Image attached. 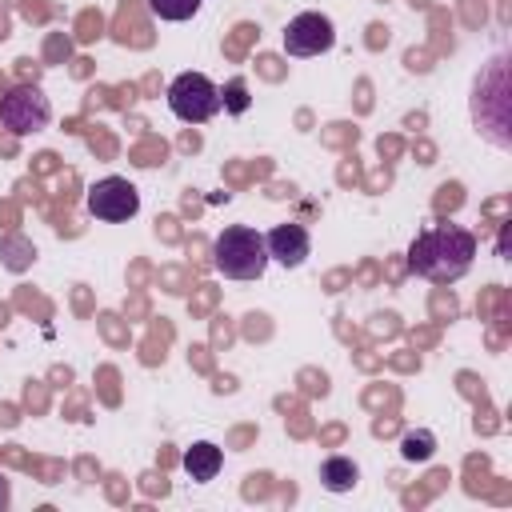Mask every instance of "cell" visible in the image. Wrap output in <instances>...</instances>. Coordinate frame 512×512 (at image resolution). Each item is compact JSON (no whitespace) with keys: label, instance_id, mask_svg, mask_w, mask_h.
Instances as JSON below:
<instances>
[{"label":"cell","instance_id":"cell-2","mask_svg":"<svg viewBox=\"0 0 512 512\" xmlns=\"http://www.w3.org/2000/svg\"><path fill=\"white\" fill-rule=\"evenodd\" d=\"M212 264L220 276L228 280H260L264 268H268V248H264V236L248 224H232L216 236L212 244Z\"/></svg>","mask_w":512,"mask_h":512},{"label":"cell","instance_id":"cell-6","mask_svg":"<svg viewBox=\"0 0 512 512\" xmlns=\"http://www.w3.org/2000/svg\"><path fill=\"white\" fill-rule=\"evenodd\" d=\"M336 44V28L324 12H300L284 28V52L288 56H320Z\"/></svg>","mask_w":512,"mask_h":512},{"label":"cell","instance_id":"cell-9","mask_svg":"<svg viewBox=\"0 0 512 512\" xmlns=\"http://www.w3.org/2000/svg\"><path fill=\"white\" fill-rule=\"evenodd\" d=\"M356 480H360V468H356V460H348V456H328V460L320 464V484H324L328 492H352Z\"/></svg>","mask_w":512,"mask_h":512},{"label":"cell","instance_id":"cell-4","mask_svg":"<svg viewBox=\"0 0 512 512\" xmlns=\"http://www.w3.org/2000/svg\"><path fill=\"white\" fill-rule=\"evenodd\" d=\"M52 120V104L44 96L40 84H16L0 96V124L16 136H32L40 128H48Z\"/></svg>","mask_w":512,"mask_h":512},{"label":"cell","instance_id":"cell-11","mask_svg":"<svg viewBox=\"0 0 512 512\" xmlns=\"http://www.w3.org/2000/svg\"><path fill=\"white\" fill-rule=\"evenodd\" d=\"M432 452H436V436L424 432V428H420V432H408V436L400 440V456H404V460H416V464H420V460H428Z\"/></svg>","mask_w":512,"mask_h":512},{"label":"cell","instance_id":"cell-1","mask_svg":"<svg viewBox=\"0 0 512 512\" xmlns=\"http://www.w3.org/2000/svg\"><path fill=\"white\" fill-rule=\"evenodd\" d=\"M476 260V236L460 224H432L408 244V268L432 284H452L468 276Z\"/></svg>","mask_w":512,"mask_h":512},{"label":"cell","instance_id":"cell-7","mask_svg":"<svg viewBox=\"0 0 512 512\" xmlns=\"http://www.w3.org/2000/svg\"><path fill=\"white\" fill-rule=\"evenodd\" d=\"M264 248H268V260H276L284 268H300L312 252V236H308L304 224H276L264 236Z\"/></svg>","mask_w":512,"mask_h":512},{"label":"cell","instance_id":"cell-3","mask_svg":"<svg viewBox=\"0 0 512 512\" xmlns=\"http://www.w3.org/2000/svg\"><path fill=\"white\" fill-rule=\"evenodd\" d=\"M168 108L184 124H204L220 112V88L204 72H180L168 84Z\"/></svg>","mask_w":512,"mask_h":512},{"label":"cell","instance_id":"cell-5","mask_svg":"<svg viewBox=\"0 0 512 512\" xmlns=\"http://www.w3.org/2000/svg\"><path fill=\"white\" fill-rule=\"evenodd\" d=\"M88 212L96 216V220H108V224H120V220H132L136 212H140V192H136V184L132 180H124V176H104V180H96L92 188H88Z\"/></svg>","mask_w":512,"mask_h":512},{"label":"cell","instance_id":"cell-13","mask_svg":"<svg viewBox=\"0 0 512 512\" xmlns=\"http://www.w3.org/2000/svg\"><path fill=\"white\" fill-rule=\"evenodd\" d=\"M8 504H12V488H8V480L0 476V512H4Z\"/></svg>","mask_w":512,"mask_h":512},{"label":"cell","instance_id":"cell-8","mask_svg":"<svg viewBox=\"0 0 512 512\" xmlns=\"http://www.w3.org/2000/svg\"><path fill=\"white\" fill-rule=\"evenodd\" d=\"M220 464H224V452H220L212 440H196V444L184 452V472H188L196 484H208V480H216Z\"/></svg>","mask_w":512,"mask_h":512},{"label":"cell","instance_id":"cell-10","mask_svg":"<svg viewBox=\"0 0 512 512\" xmlns=\"http://www.w3.org/2000/svg\"><path fill=\"white\" fill-rule=\"evenodd\" d=\"M148 12L160 20H192L200 12V0H148Z\"/></svg>","mask_w":512,"mask_h":512},{"label":"cell","instance_id":"cell-12","mask_svg":"<svg viewBox=\"0 0 512 512\" xmlns=\"http://www.w3.org/2000/svg\"><path fill=\"white\" fill-rule=\"evenodd\" d=\"M220 108H228L232 116H240V112H248V84L236 76V80H228L224 88H220Z\"/></svg>","mask_w":512,"mask_h":512}]
</instances>
